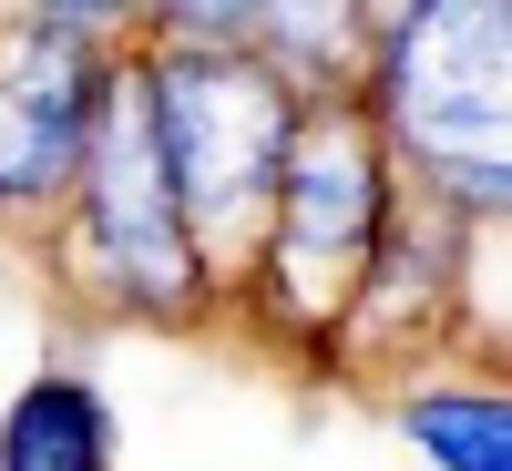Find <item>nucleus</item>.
I'll return each instance as SVG.
<instances>
[{
  "label": "nucleus",
  "mask_w": 512,
  "mask_h": 471,
  "mask_svg": "<svg viewBox=\"0 0 512 471\" xmlns=\"http://www.w3.org/2000/svg\"><path fill=\"white\" fill-rule=\"evenodd\" d=\"M144 123H154L164 185H175V216L185 226H246L277 195L297 103L246 52H175L144 72Z\"/></svg>",
  "instance_id": "1"
},
{
  "label": "nucleus",
  "mask_w": 512,
  "mask_h": 471,
  "mask_svg": "<svg viewBox=\"0 0 512 471\" xmlns=\"http://www.w3.org/2000/svg\"><path fill=\"white\" fill-rule=\"evenodd\" d=\"M502 62H512V0H420L390 41V123L441 164L472 175L482 205H502Z\"/></svg>",
  "instance_id": "2"
},
{
  "label": "nucleus",
  "mask_w": 512,
  "mask_h": 471,
  "mask_svg": "<svg viewBox=\"0 0 512 471\" xmlns=\"http://www.w3.org/2000/svg\"><path fill=\"white\" fill-rule=\"evenodd\" d=\"M82 164H93V246L113 256L123 287L144 297H185V216L164 185L154 123H144V82H93V123H82Z\"/></svg>",
  "instance_id": "3"
},
{
  "label": "nucleus",
  "mask_w": 512,
  "mask_h": 471,
  "mask_svg": "<svg viewBox=\"0 0 512 471\" xmlns=\"http://www.w3.org/2000/svg\"><path fill=\"white\" fill-rule=\"evenodd\" d=\"M379 226V154L349 113H318L287 134L277 164V236L297 267H359V246Z\"/></svg>",
  "instance_id": "4"
},
{
  "label": "nucleus",
  "mask_w": 512,
  "mask_h": 471,
  "mask_svg": "<svg viewBox=\"0 0 512 471\" xmlns=\"http://www.w3.org/2000/svg\"><path fill=\"white\" fill-rule=\"evenodd\" d=\"M82 123H93V62L72 41H41L0 72V195H41L72 175Z\"/></svg>",
  "instance_id": "5"
},
{
  "label": "nucleus",
  "mask_w": 512,
  "mask_h": 471,
  "mask_svg": "<svg viewBox=\"0 0 512 471\" xmlns=\"http://www.w3.org/2000/svg\"><path fill=\"white\" fill-rule=\"evenodd\" d=\"M113 461V420L82 379H41L0 431V471H103Z\"/></svg>",
  "instance_id": "6"
},
{
  "label": "nucleus",
  "mask_w": 512,
  "mask_h": 471,
  "mask_svg": "<svg viewBox=\"0 0 512 471\" xmlns=\"http://www.w3.org/2000/svg\"><path fill=\"white\" fill-rule=\"evenodd\" d=\"M410 441L431 451L441 471H512V461H502V451H512V420H502V400H482V390L410 400Z\"/></svg>",
  "instance_id": "7"
},
{
  "label": "nucleus",
  "mask_w": 512,
  "mask_h": 471,
  "mask_svg": "<svg viewBox=\"0 0 512 471\" xmlns=\"http://www.w3.org/2000/svg\"><path fill=\"white\" fill-rule=\"evenodd\" d=\"M175 31L185 52H226L236 31H256V0H175Z\"/></svg>",
  "instance_id": "8"
},
{
  "label": "nucleus",
  "mask_w": 512,
  "mask_h": 471,
  "mask_svg": "<svg viewBox=\"0 0 512 471\" xmlns=\"http://www.w3.org/2000/svg\"><path fill=\"white\" fill-rule=\"evenodd\" d=\"M41 11H52V21H123L134 0H41Z\"/></svg>",
  "instance_id": "9"
},
{
  "label": "nucleus",
  "mask_w": 512,
  "mask_h": 471,
  "mask_svg": "<svg viewBox=\"0 0 512 471\" xmlns=\"http://www.w3.org/2000/svg\"><path fill=\"white\" fill-rule=\"evenodd\" d=\"M349 11H369V21H410L420 0H349Z\"/></svg>",
  "instance_id": "10"
}]
</instances>
